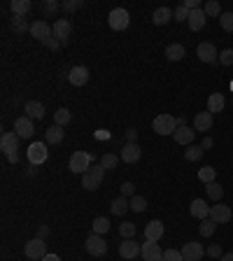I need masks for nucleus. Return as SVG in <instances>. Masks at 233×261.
Returning a JSON list of instances; mask_svg holds the SVG:
<instances>
[{
    "mask_svg": "<svg viewBox=\"0 0 233 261\" xmlns=\"http://www.w3.org/2000/svg\"><path fill=\"white\" fill-rule=\"evenodd\" d=\"M107 24H110L112 31H126L131 24V14L124 10V7H114L107 17Z\"/></svg>",
    "mask_w": 233,
    "mask_h": 261,
    "instance_id": "20e7f679",
    "label": "nucleus"
},
{
    "mask_svg": "<svg viewBox=\"0 0 233 261\" xmlns=\"http://www.w3.org/2000/svg\"><path fill=\"white\" fill-rule=\"evenodd\" d=\"M203 254H205V249H203V245L201 243H187L182 247V259L184 261H201L203 259Z\"/></svg>",
    "mask_w": 233,
    "mask_h": 261,
    "instance_id": "dca6fc26",
    "label": "nucleus"
},
{
    "mask_svg": "<svg viewBox=\"0 0 233 261\" xmlns=\"http://www.w3.org/2000/svg\"><path fill=\"white\" fill-rule=\"evenodd\" d=\"M61 7L66 10V12H75V10H80L82 7V0H66V3H61Z\"/></svg>",
    "mask_w": 233,
    "mask_h": 261,
    "instance_id": "49530a36",
    "label": "nucleus"
},
{
    "mask_svg": "<svg viewBox=\"0 0 233 261\" xmlns=\"http://www.w3.org/2000/svg\"><path fill=\"white\" fill-rule=\"evenodd\" d=\"M86 252H89L91 256H105V252H107L105 238L98 236V233H91V236L86 238Z\"/></svg>",
    "mask_w": 233,
    "mask_h": 261,
    "instance_id": "6e6552de",
    "label": "nucleus"
},
{
    "mask_svg": "<svg viewBox=\"0 0 233 261\" xmlns=\"http://www.w3.org/2000/svg\"><path fill=\"white\" fill-rule=\"evenodd\" d=\"M219 26L226 33H233V12H221L219 17Z\"/></svg>",
    "mask_w": 233,
    "mask_h": 261,
    "instance_id": "ea45409f",
    "label": "nucleus"
},
{
    "mask_svg": "<svg viewBox=\"0 0 233 261\" xmlns=\"http://www.w3.org/2000/svg\"><path fill=\"white\" fill-rule=\"evenodd\" d=\"M47 236H49V226H40V229H37V238H42L44 240Z\"/></svg>",
    "mask_w": 233,
    "mask_h": 261,
    "instance_id": "5fc2aeb1",
    "label": "nucleus"
},
{
    "mask_svg": "<svg viewBox=\"0 0 233 261\" xmlns=\"http://www.w3.org/2000/svg\"><path fill=\"white\" fill-rule=\"evenodd\" d=\"M219 63L221 66H233V49H224V51H219Z\"/></svg>",
    "mask_w": 233,
    "mask_h": 261,
    "instance_id": "37998d69",
    "label": "nucleus"
},
{
    "mask_svg": "<svg viewBox=\"0 0 233 261\" xmlns=\"http://www.w3.org/2000/svg\"><path fill=\"white\" fill-rule=\"evenodd\" d=\"M12 28H14V33H31V24L26 21V17H14Z\"/></svg>",
    "mask_w": 233,
    "mask_h": 261,
    "instance_id": "c9c22d12",
    "label": "nucleus"
},
{
    "mask_svg": "<svg viewBox=\"0 0 233 261\" xmlns=\"http://www.w3.org/2000/svg\"><path fill=\"white\" fill-rule=\"evenodd\" d=\"M212 119H215V115L198 112V115L194 117V131H210V128H212Z\"/></svg>",
    "mask_w": 233,
    "mask_h": 261,
    "instance_id": "b1692460",
    "label": "nucleus"
},
{
    "mask_svg": "<svg viewBox=\"0 0 233 261\" xmlns=\"http://www.w3.org/2000/svg\"><path fill=\"white\" fill-rule=\"evenodd\" d=\"M163 222H159V219H154V222H149L147 226H145V238H147L149 243H159L161 238H163Z\"/></svg>",
    "mask_w": 233,
    "mask_h": 261,
    "instance_id": "6ab92c4d",
    "label": "nucleus"
},
{
    "mask_svg": "<svg viewBox=\"0 0 233 261\" xmlns=\"http://www.w3.org/2000/svg\"><path fill=\"white\" fill-rule=\"evenodd\" d=\"M196 56L201 59L203 63H217V49H215V44L212 42H201L196 47Z\"/></svg>",
    "mask_w": 233,
    "mask_h": 261,
    "instance_id": "2eb2a0df",
    "label": "nucleus"
},
{
    "mask_svg": "<svg viewBox=\"0 0 233 261\" xmlns=\"http://www.w3.org/2000/svg\"><path fill=\"white\" fill-rule=\"evenodd\" d=\"M14 131H17L19 138L24 140H31L33 133H35V126H33V119L31 117H19L17 122H14Z\"/></svg>",
    "mask_w": 233,
    "mask_h": 261,
    "instance_id": "ddd939ff",
    "label": "nucleus"
},
{
    "mask_svg": "<svg viewBox=\"0 0 233 261\" xmlns=\"http://www.w3.org/2000/svg\"><path fill=\"white\" fill-rule=\"evenodd\" d=\"M63 138H66V131H63V126H49L47 131H44V142L47 145H59V142H63Z\"/></svg>",
    "mask_w": 233,
    "mask_h": 261,
    "instance_id": "4be33fe9",
    "label": "nucleus"
},
{
    "mask_svg": "<svg viewBox=\"0 0 233 261\" xmlns=\"http://www.w3.org/2000/svg\"><path fill=\"white\" fill-rule=\"evenodd\" d=\"M110 231V222L105 217H96L93 219V233H98V236H103V233H107Z\"/></svg>",
    "mask_w": 233,
    "mask_h": 261,
    "instance_id": "4c0bfd02",
    "label": "nucleus"
},
{
    "mask_svg": "<svg viewBox=\"0 0 233 261\" xmlns=\"http://www.w3.org/2000/svg\"><path fill=\"white\" fill-rule=\"evenodd\" d=\"M131 210H133V213H145V210H147V200L135 194L133 198H131Z\"/></svg>",
    "mask_w": 233,
    "mask_h": 261,
    "instance_id": "58836bf2",
    "label": "nucleus"
},
{
    "mask_svg": "<svg viewBox=\"0 0 233 261\" xmlns=\"http://www.w3.org/2000/svg\"><path fill=\"white\" fill-rule=\"evenodd\" d=\"M51 28H54V37L61 44L70 40V33H73V24H70V19H56Z\"/></svg>",
    "mask_w": 233,
    "mask_h": 261,
    "instance_id": "9d476101",
    "label": "nucleus"
},
{
    "mask_svg": "<svg viewBox=\"0 0 233 261\" xmlns=\"http://www.w3.org/2000/svg\"><path fill=\"white\" fill-rule=\"evenodd\" d=\"M184 56H187L184 44L172 42V44H168V47H166V59H168V61H182Z\"/></svg>",
    "mask_w": 233,
    "mask_h": 261,
    "instance_id": "a878e982",
    "label": "nucleus"
},
{
    "mask_svg": "<svg viewBox=\"0 0 233 261\" xmlns=\"http://www.w3.org/2000/svg\"><path fill=\"white\" fill-rule=\"evenodd\" d=\"M103 177H105V168L103 166H91V168L86 170L84 175H82V187L86 191H96V189L103 184Z\"/></svg>",
    "mask_w": 233,
    "mask_h": 261,
    "instance_id": "f03ea898",
    "label": "nucleus"
},
{
    "mask_svg": "<svg viewBox=\"0 0 233 261\" xmlns=\"http://www.w3.org/2000/svg\"><path fill=\"white\" fill-rule=\"evenodd\" d=\"M215 229H217V224L212 222V219H201V226H198V231H201V236L203 238H210L212 233H215Z\"/></svg>",
    "mask_w": 233,
    "mask_h": 261,
    "instance_id": "f704fd0d",
    "label": "nucleus"
},
{
    "mask_svg": "<svg viewBox=\"0 0 233 261\" xmlns=\"http://www.w3.org/2000/svg\"><path fill=\"white\" fill-rule=\"evenodd\" d=\"M175 142H180V145H191L194 142V138H196V131L189 126H178V131H175Z\"/></svg>",
    "mask_w": 233,
    "mask_h": 261,
    "instance_id": "5701e85b",
    "label": "nucleus"
},
{
    "mask_svg": "<svg viewBox=\"0 0 233 261\" xmlns=\"http://www.w3.org/2000/svg\"><path fill=\"white\" fill-rule=\"evenodd\" d=\"M163 261H184V259H182V252H178V249H166L163 252Z\"/></svg>",
    "mask_w": 233,
    "mask_h": 261,
    "instance_id": "a18cd8bd",
    "label": "nucleus"
},
{
    "mask_svg": "<svg viewBox=\"0 0 233 261\" xmlns=\"http://www.w3.org/2000/svg\"><path fill=\"white\" fill-rule=\"evenodd\" d=\"M203 149H201V145H189V149H184V159L187 161H201L203 159Z\"/></svg>",
    "mask_w": 233,
    "mask_h": 261,
    "instance_id": "72a5a7b5",
    "label": "nucleus"
},
{
    "mask_svg": "<svg viewBox=\"0 0 233 261\" xmlns=\"http://www.w3.org/2000/svg\"><path fill=\"white\" fill-rule=\"evenodd\" d=\"M233 217L231 207L228 205H221V203H217V205H210V219L215 222V224H228Z\"/></svg>",
    "mask_w": 233,
    "mask_h": 261,
    "instance_id": "f8f14e48",
    "label": "nucleus"
},
{
    "mask_svg": "<svg viewBox=\"0 0 233 261\" xmlns=\"http://www.w3.org/2000/svg\"><path fill=\"white\" fill-rule=\"evenodd\" d=\"M93 166V156L89 152H75L73 156H70V170H73V173H82V175H84L86 170L91 168Z\"/></svg>",
    "mask_w": 233,
    "mask_h": 261,
    "instance_id": "39448f33",
    "label": "nucleus"
},
{
    "mask_svg": "<svg viewBox=\"0 0 233 261\" xmlns=\"http://www.w3.org/2000/svg\"><path fill=\"white\" fill-rule=\"evenodd\" d=\"M189 28L191 31H201V28H205V24H208V14H205V10L203 7H198V10H191L189 12Z\"/></svg>",
    "mask_w": 233,
    "mask_h": 261,
    "instance_id": "a211bd4d",
    "label": "nucleus"
},
{
    "mask_svg": "<svg viewBox=\"0 0 233 261\" xmlns=\"http://www.w3.org/2000/svg\"><path fill=\"white\" fill-rule=\"evenodd\" d=\"M24 254L28 256V259H44V256L49 254V252H47V243H44L42 238H33V240L26 243Z\"/></svg>",
    "mask_w": 233,
    "mask_h": 261,
    "instance_id": "423d86ee",
    "label": "nucleus"
},
{
    "mask_svg": "<svg viewBox=\"0 0 233 261\" xmlns=\"http://www.w3.org/2000/svg\"><path fill=\"white\" fill-rule=\"evenodd\" d=\"M224 105H226V100H224V96H221V93H210V98H208V112H210V115H217V112H221V110H224Z\"/></svg>",
    "mask_w": 233,
    "mask_h": 261,
    "instance_id": "cd10ccee",
    "label": "nucleus"
},
{
    "mask_svg": "<svg viewBox=\"0 0 233 261\" xmlns=\"http://www.w3.org/2000/svg\"><path fill=\"white\" fill-rule=\"evenodd\" d=\"M172 17L178 19V21H189V10H187L184 5H180L178 10H175V14H172Z\"/></svg>",
    "mask_w": 233,
    "mask_h": 261,
    "instance_id": "de8ad7c7",
    "label": "nucleus"
},
{
    "mask_svg": "<svg viewBox=\"0 0 233 261\" xmlns=\"http://www.w3.org/2000/svg\"><path fill=\"white\" fill-rule=\"evenodd\" d=\"M205 194H208V198H210V200H215V203H219L221 196H224V189H221V184H219V182H210V184H205Z\"/></svg>",
    "mask_w": 233,
    "mask_h": 261,
    "instance_id": "7c9ffc66",
    "label": "nucleus"
},
{
    "mask_svg": "<svg viewBox=\"0 0 233 261\" xmlns=\"http://www.w3.org/2000/svg\"><path fill=\"white\" fill-rule=\"evenodd\" d=\"M73 122V112L68 108H61V110H56L54 112V124L56 126H66V124Z\"/></svg>",
    "mask_w": 233,
    "mask_h": 261,
    "instance_id": "2f4dec72",
    "label": "nucleus"
},
{
    "mask_svg": "<svg viewBox=\"0 0 233 261\" xmlns=\"http://www.w3.org/2000/svg\"><path fill=\"white\" fill-rule=\"evenodd\" d=\"M138 140V131L135 128H126V142H135Z\"/></svg>",
    "mask_w": 233,
    "mask_h": 261,
    "instance_id": "3c124183",
    "label": "nucleus"
},
{
    "mask_svg": "<svg viewBox=\"0 0 233 261\" xmlns=\"http://www.w3.org/2000/svg\"><path fill=\"white\" fill-rule=\"evenodd\" d=\"M212 145H215V140H212V138H203V142H201V149H203V152H205V149H210V147H212Z\"/></svg>",
    "mask_w": 233,
    "mask_h": 261,
    "instance_id": "864d4df0",
    "label": "nucleus"
},
{
    "mask_svg": "<svg viewBox=\"0 0 233 261\" xmlns=\"http://www.w3.org/2000/svg\"><path fill=\"white\" fill-rule=\"evenodd\" d=\"M31 0H12L10 3V10L14 12V17H26V14L31 12Z\"/></svg>",
    "mask_w": 233,
    "mask_h": 261,
    "instance_id": "c85d7f7f",
    "label": "nucleus"
},
{
    "mask_svg": "<svg viewBox=\"0 0 233 261\" xmlns=\"http://www.w3.org/2000/svg\"><path fill=\"white\" fill-rule=\"evenodd\" d=\"M42 261H61V256H59V254H47Z\"/></svg>",
    "mask_w": 233,
    "mask_h": 261,
    "instance_id": "6e6d98bb",
    "label": "nucleus"
},
{
    "mask_svg": "<svg viewBox=\"0 0 233 261\" xmlns=\"http://www.w3.org/2000/svg\"><path fill=\"white\" fill-rule=\"evenodd\" d=\"M205 254L215 256V259H221V254H224V252H221V247H219V245H210V247L205 249Z\"/></svg>",
    "mask_w": 233,
    "mask_h": 261,
    "instance_id": "8fccbe9b",
    "label": "nucleus"
},
{
    "mask_svg": "<svg viewBox=\"0 0 233 261\" xmlns=\"http://www.w3.org/2000/svg\"><path fill=\"white\" fill-rule=\"evenodd\" d=\"M31 35L35 37V40H40V42H47V40L54 35V28H51L44 19H37V21L31 24Z\"/></svg>",
    "mask_w": 233,
    "mask_h": 261,
    "instance_id": "1a4fd4ad",
    "label": "nucleus"
},
{
    "mask_svg": "<svg viewBox=\"0 0 233 261\" xmlns=\"http://www.w3.org/2000/svg\"><path fill=\"white\" fill-rule=\"evenodd\" d=\"M119 254H122V259H135V256L142 254V245L135 243L133 238H129V240H124L119 245Z\"/></svg>",
    "mask_w": 233,
    "mask_h": 261,
    "instance_id": "4468645a",
    "label": "nucleus"
},
{
    "mask_svg": "<svg viewBox=\"0 0 233 261\" xmlns=\"http://www.w3.org/2000/svg\"><path fill=\"white\" fill-rule=\"evenodd\" d=\"M0 149H3V154L7 156V161L10 164H17L19 161V135L17 131H7V133H3V138H0Z\"/></svg>",
    "mask_w": 233,
    "mask_h": 261,
    "instance_id": "f257e3e1",
    "label": "nucleus"
},
{
    "mask_svg": "<svg viewBox=\"0 0 233 261\" xmlns=\"http://www.w3.org/2000/svg\"><path fill=\"white\" fill-rule=\"evenodd\" d=\"M44 44H47V47H49V49H54V51H59V49H61V42H59L56 37H49V40H47V42H44Z\"/></svg>",
    "mask_w": 233,
    "mask_h": 261,
    "instance_id": "603ef678",
    "label": "nucleus"
},
{
    "mask_svg": "<svg viewBox=\"0 0 233 261\" xmlns=\"http://www.w3.org/2000/svg\"><path fill=\"white\" fill-rule=\"evenodd\" d=\"M140 156H142V149L138 142H126L122 147V154H119V159H122L124 164H138Z\"/></svg>",
    "mask_w": 233,
    "mask_h": 261,
    "instance_id": "9b49d317",
    "label": "nucleus"
},
{
    "mask_svg": "<svg viewBox=\"0 0 233 261\" xmlns=\"http://www.w3.org/2000/svg\"><path fill=\"white\" fill-rule=\"evenodd\" d=\"M24 110H26V117H31L33 122H35V119H42V117H44V105L40 103V100H28Z\"/></svg>",
    "mask_w": 233,
    "mask_h": 261,
    "instance_id": "bb28decb",
    "label": "nucleus"
},
{
    "mask_svg": "<svg viewBox=\"0 0 233 261\" xmlns=\"http://www.w3.org/2000/svg\"><path fill=\"white\" fill-rule=\"evenodd\" d=\"M142 259L145 261H163V252H161V247H159V243H145L142 245Z\"/></svg>",
    "mask_w": 233,
    "mask_h": 261,
    "instance_id": "aec40b11",
    "label": "nucleus"
},
{
    "mask_svg": "<svg viewBox=\"0 0 233 261\" xmlns=\"http://www.w3.org/2000/svg\"><path fill=\"white\" fill-rule=\"evenodd\" d=\"M122 196H126V198H133V196H135V184L133 182H124L122 184Z\"/></svg>",
    "mask_w": 233,
    "mask_h": 261,
    "instance_id": "09e8293b",
    "label": "nucleus"
},
{
    "mask_svg": "<svg viewBox=\"0 0 233 261\" xmlns=\"http://www.w3.org/2000/svg\"><path fill=\"white\" fill-rule=\"evenodd\" d=\"M100 166H103L105 170H114L116 166H119V156L116 154H103V159H100Z\"/></svg>",
    "mask_w": 233,
    "mask_h": 261,
    "instance_id": "e433bc0d",
    "label": "nucleus"
},
{
    "mask_svg": "<svg viewBox=\"0 0 233 261\" xmlns=\"http://www.w3.org/2000/svg\"><path fill=\"white\" fill-rule=\"evenodd\" d=\"M47 156H49L47 142H31V147H28V161H31V166L44 164V161H47Z\"/></svg>",
    "mask_w": 233,
    "mask_h": 261,
    "instance_id": "0eeeda50",
    "label": "nucleus"
},
{
    "mask_svg": "<svg viewBox=\"0 0 233 261\" xmlns=\"http://www.w3.org/2000/svg\"><path fill=\"white\" fill-rule=\"evenodd\" d=\"M189 213H191V217H196V219H208L210 217V205L205 203V200L196 198V200H191Z\"/></svg>",
    "mask_w": 233,
    "mask_h": 261,
    "instance_id": "412c9836",
    "label": "nucleus"
},
{
    "mask_svg": "<svg viewBox=\"0 0 233 261\" xmlns=\"http://www.w3.org/2000/svg\"><path fill=\"white\" fill-rule=\"evenodd\" d=\"M152 128H154V133H159V135H175V131H178V119L172 115H159L154 119Z\"/></svg>",
    "mask_w": 233,
    "mask_h": 261,
    "instance_id": "7ed1b4c3",
    "label": "nucleus"
},
{
    "mask_svg": "<svg viewBox=\"0 0 233 261\" xmlns=\"http://www.w3.org/2000/svg\"><path fill=\"white\" fill-rule=\"evenodd\" d=\"M172 14H175V12H172L170 7H159V10L154 12L152 21H154V24H156V26H166L168 21H170V19H172Z\"/></svg>",
    "mask_w": 233,
    "mask_h": 261,
    "instance_id": "c756f323",
    "label": "nucleus"
},
{
    "mask_svg": "<svg viewBox=\"0 0 233 261\" xmlns=\"http://www.w3.org/2000/svg\"><path fill=\"white\" fill-rule=\"evenodd\" d=\"M203 10H205L208 17H221V10H219V3H217V0H208Z\"/></svg>",
    "mask_w": 233,
    "mask_h": 261,
    "instance_id": "a19ab883",
    "label": "nucleus"
},
{
    "mask_svg": "<svg viewBox=\"0 0 233 261\" xmlns=\"http://www.w3.org/2000/svg\"><path fill=\"white\" fill-rule=\"evenodd\" d=\"M68 79H70V84H73V86H84L86 82H89V68H84V66L70 68Z\"/></svg>",
    "mask_w": 233,
    "mask_h": 261,
    "instance_id": "f3484780",
    "label": "nucleus"
},
{
    "mask_svg": "<svg viewBox=\"0 0 233 261\" xmlns=\"http://www.w3.org/2000/svg\"><path fill=\"white\" fill-rule=\"evenodd\" d=\"M110 210H112V215H116V217L126 215V210H131V198H126V196H119V198H114L110 203Z\"/></svg>",
    "mask_w": 233,
    "mask_h": 261,
    "instance_id": "393cba45",
    "label": "nucleus"
},
{
    "mask_svg": "<svg viewBox=\"0 0 233 261\" xmlns=\"http://www.w3.org/2000/svg\"><path fill=\"white\" fill-rule=\"evenodd\" d=\"M219 261H233V252H226V254H221Z\"/></svg>",
    "mask_w": 233,
    "mask_h": 261,
    "instance_id": "4d7b16f0",
    "label": "nucleus"
},
{
    "mask_svg": "<svg viewBox=\"0 0 233 261\" xmlns=\"http://www.w3.org/2000/svg\"><path fill=\"white\" fill-rule=\"evenodd\" d=\"M215 177H217V170L212 168V166H203V168L198 170V180H201V182H205V184L215 182Z\"/></svg>",
    "mask_w": 233,
    "mask_h": 261,
    "instance_id": "473e14b6",
    "label": "nucleus"
},
{
    "mask_svg": "<svg viewBox=\"0 0 233 261\" xmlns=\"http://www.w3.org/2000/svg\"><path fill=\"white\" fill-rule=\"evenodd\" d=\"M119 233H122L124 240L133 238V236H135V224H133V222H124V224L119 226Z\"/></svg>",
    "mask_w": 233,
    "mask_h": 261,
    "instance_id": "79ce46f5",
    "label": "nucleus"
},
{
    "mask_svg": "<svg viewBox=\"0 0 233 261\" xmlns=\"http://www.w3.org/2000/svg\"><path fill=\"white\" fill-rule=\"evenodd\" d=\"M175 119H178V126H187V119H184V115L175 117Z\"/></svg>",
    "mask_w": 233,
    "mask_h": 261,
    "instance_id": "13d9d810",
    "label": "nucleus"
},
{
    "mask_svg": "<svg viewBox=\"0 0 233 261\" xmlns=\"http://www.w3.org/2000/svg\"><path fill=\"white\" fill-rule=\"evenodd\" d=\"M231 91H233V82H231Z\"/></svg>",
    "mask_w": 233,
    "mask_h": 261,
    "instance_id": "bf43d9fd",
    "label": "nucleus"
},
{
    "mask_svg": "<svg viewBox=\"0 0 233 261\" xmlns=\"http://www.w3.org/2000/svg\"><path fill=\"white\" fill-rule=\"evenodd\" d=\"M59 3H56V0H44L42 3V12L44 14H56V10H59Z\"/></svg>",
    "mask_w": 233,
    "mask_h": 261,
    "instance_id": "c03bdc74",
    "label": "nucleus"
}]
</instances>
